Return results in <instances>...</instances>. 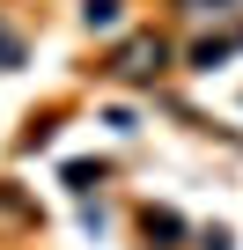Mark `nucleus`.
Listing matches in <instances>:
<instances>
[{"label":"nucleus","instance_id":"f257e3e1","mask_svg":"<svg viewBox=\"0 0 243 250\" xmlns=\"http://www.w3.org/2000/svg\"><path fill=\"white\" fill-rule=\"evenodd\" d=\"M162 59H170V44H162V37H133V44H118V59H110V66L126 74V81H155V74H162Z\"/></svg>","mask_w":243,"mask_h":250},{"label":"nucleus","instance_id":"f03ea898","mask_svg":"<svg viewBox=\"0 0 243 250\" xmlns=\"http://www.w3.org/2000/svg\"><path fill=\"white\" fill-rule=\"evenodd\" d=\"M81 22H88V30H110V22H118V0H81Z\"/></svg>","mask_w":243,"mask_h":250}]
</instances>
